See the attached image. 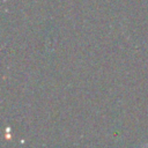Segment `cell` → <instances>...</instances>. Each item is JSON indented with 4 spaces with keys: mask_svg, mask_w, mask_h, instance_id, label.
<instances>
[{
    "mask_svg": "<svg viewBox=\"0 0 148 148\" xmlns=\"http://www.w3.org/2000/svg\"><path fill=\"white\" fill-rule=\"evenodd\" d=\"M145 148H148V146H147V147H145Z\"/></svg>",
    "mask_w": 148,
    "mask_h": 148,
    "instance_id": "6da1fadb",
    "label": "cell"
}]
</instances>
